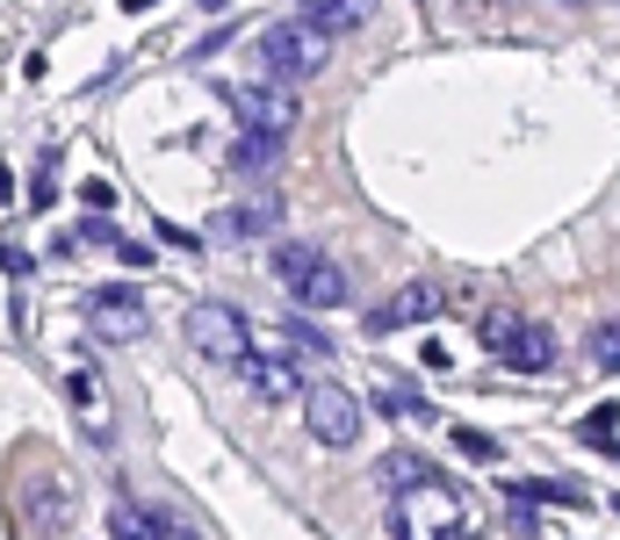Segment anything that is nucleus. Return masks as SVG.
Instances as JSON below:
<instances>
[{
  "instance_id": "9b49d317",
  "label": "nucleus",
  "mask_w": 620,
  "mask_h": 540,
  "mask_svg": "<svg viewBox=\"0 0 620 540\" xmlns=\"http://www.w3.org/2000/svg\"><path fill=\"white\" fill-rule=\"evenodd\" d=\"M238 375H246V390L260 396V404H289V396L304 390V375H296L289 361H275V353H246V361H238Z\"/></svg>"
},
{
  "instance_id": "1a4fd4ad",
  "label": "nucleus",
  "mask_w": 620,
  "mask_h": 540,
  "mask_svg": "<svg viewBox=\"0 0 620 540\" xmlns=\"http://www.w3.org/2000/svg\"><path fill=\"white\" fill-rule=\"evenodd\" d=\"M87 332H95L101 346H130V338H145V296L130 282L87 288Z\"/></svg>"
},
{
  "instance_id": "20e7f679",
  "label": "nucleus",
  "mask_w": 620,
  "mask_h": 540,
  "mask_svg": "<svg viewBox=\"0 0 620 540\" xmlns=\"http://www.w3.org/2000/svg\"><path fill=\"white\" fill-rule=\"evenodd\" d=\"M260 66H267V80H282V87L317 80V72L332 66V37H317L311 22H275L260 37Z\"/></svg>"
},
{
  "instance_id": "4468645a",
  "label": "nucleus",
  "mask_w": 620,
  "mask_h": 540,
  "mask_svg": "<svg viewBox=\"0 0 620 540\" xmlns=\"http://www.w3.org/2000/svg\"><path fill=\"white\" fill-rule=\"evenodd\" d=\"M296 22H311L317 37H354L368 22V0H296Z\"/></svg>"
},
{
  "instance_id": "2f4dec72",
  "label": "nucleus",
  "mask_w": 620,
  "mask_h": 540,
  "mask_svg": "<svg viewBox=\"0 0 620 540\" xmlns=\"http://www.w3.org/2000/svg\"><path fill=\"white\" fill-rule=\"evenodd\" d=\"M203 8H209V14H224V8H232V0H203Z\"/></svg>"
},
{
  "instance_id": "ddd939ff",
  "label": "nucleus",
  "mask_w": 620,
  "mask_h": 540,
  "mask_svg": "<svg viewBox=\"0 0 620 540\" xmlns=\"http://www.w3.org/2000/svg\"><path fill=\"white\" fill-rule=\"evenodd\" d=\"M14 533H22V540H58V533H66V490L37 483V498L14 512Z\"/></svg>"
},
{
  "instance_id": "7c9ffc66",
  "label": "nucleus",
  "mask_w": 620,
  "mask_h": 540,
  "mask_svg": "<svg viewBox=\"0 0 620 540\" xmlns=\"http://www.w3.org/2000/svg\"><path fill=\"white\" fill-rule=\"evenodd\" d=\"M145 8H159V0H124V14H145Z\"/></svg>"
},
{
  "instance_id": "f3484780",
  "label": "nucleus",
  "mask_w": 620,
  "mask_h": 540,
  "mask_svg": "<svg viewBox=\"0 0 620 540\" xmlns=\"http://www.w3.org/2000/svg\"><path fill=\"white\" fill-rule=\"evenodd\" d=\"M578 440H584V446H599V454H620V404L584 411V419H578Z\"/></svg>"
},
{
  "instance_id": "dca6fc26",
  "label": "nucleus",
  "mask_w": 620,
  "mask_h": 540,
  "mask_svg": "<svg viewBox=\"0 0 620 540\" xmlns=\"http://www.w3.org/2000/svg\"><path fill=\"white\" fill-rule=\"evenodd\" d=\"M375 404H383L397 425H419V432H433V425H441V411H433L426 396H412V390H375Z\"/></svg>"
},
{
  "instance_id": "cd10ccee",
  "label": "nucleus",
  "mask_w": 620,
  "mask_h": 540,
  "mask_svg": "<svg viewBox=\"0 0 620 540\" xmlns=\"http://www.w3.org/2000/svg\"><path fill=\"white\" fill-rule=\"evenodd\" d=\"M80 195H87V209H109V203H116V188H109V180H87Z\"/></svg>"
},
{
  "instance_id": "bb28decb",
  "label": "nucleus",
  "mask_w": 620,
  "mask_h": 540,
  "mask_svg": "<svg viewBox=\"0 0 620 540\" xmlns=\"http://www.w3.org/2000/svg\"><path fill=\"white\" fill-rule=\"evenodd\" d=\"M0 267H8V274H29V267H37V259H29L22 245H0Z\"/></svg>"
},
{
  "instance_id": "7ed1b4c3",
  "label": "nucleus",
  "mask_w": 620,
  "mask_h": 540,
  "mask_svg": "<svg viewBox=\"0 0 620 540\" xmlns=\"http://www.w3.org/2000/svg\"><path fill=\"white\" fill-rule=\"evenodd\" d=\"M476 338H483V353H491V361L520 367V375H541V367H555V332H549V324H534V317L491 311V317L476 324Z\"/></svg>"
},
{
  "instance_id": "9d476101",
  "label": "nucleus",
  "mask_w": 620,
  "mask_h": 540,
  "mask_svg": "<svg viewBox=\"0 0 620 540\" xmlns=\"http://www.w3.org/2000/svg\"><path fill=\"white\" fill-rule=\"evenodd\" d=\"M433 311H441V288L404 282V288H390L383 311H368V332H412V324H433Z\"/></svg>"
},
{
  "instance_id": "a878e982",
  "label": "nucleus",
  "mask_w": 620,
  "mask_h": 540,
  "mask_svg": "<svg viewBox=\"0 0 620 540\" xmlns=\"http://www.w3.org/2000/svg\"><path fill=\"white\" fill-rule=\"evenodd\" d=\"M80 238H87V245H124V238H116V224H101V216H87ZM80 238H66V245H80Z\"/></svg>"
},
{
  "instance_id": "393cba45",
  "label": "nucleus",
  "mask_w": 620,
  "mask_h": 540,
  "mask_svg": "<svg viewBox=\"0 0 620 540\" xmlns=\"http://www.w3.org/2000/svg\"><path fill=\"white\" fill-rule=\"evenodd\" d=\"M289 346H311V353H317V361H325V353H332V338H325V332H311V324H304V317H296V324H289Z\"/></svg>"
},
{
  "instance_id": "412c9836",
  "label": "nucleus",
  "mask_w": 620,
  "mask_h": 540,
  "mask_svg": "<svg viewBox=\"0 0 620 540\" xmlns=\"http://www.w3.org/2000/svg\"><path fill=\"white\" fill-rule=\"evenodd\" d=\"M584 353H592V367H607V375H620V317L599 324L592 338H584Z\"/></svg>"
},
{
  "instance_id": "5701e85b",
  "label": "nucleus",
  "mask_w": 620,
  "mask_h": 540,
  "mask_svg": "<svg viewBox=\"0 0 620 540\" xmlns=\"http://www.w3.org/2000/svg\"><path fill=\"white\" fill-rule=\"evenodd\" d=\"M455 446H462L469 461H498V454H505V446H498L491 432H476V425H455Z\"/></svg>"
},
{
  "instance_id": "2eb2a0df",
  "label": "nucleus",
  "mask_w": 620,
  "mask_h": 540,
  "mask_svg": "<svg viewBox=\"0 0 620 540\" xmlns=\"http://www.w3.org/2000/svg\"><path fill=\"white\" fill-rule=\"evenodd\" d=\"M426 475H433V461L419 454V446H397V454H383V461H375V483H383L390 498H404V490H412V483H426Z\"/></svg>"
},
{
  "instance_id": "b1692460",
  "label": "nucleus",
  "mask_w": 620,
  "mask_h": 540,
  "mask_svg": "<svg viewBox=\"0 0 620 540\" xmlns=\"http://www.w3.org/2000/svg\"><path fill=\"white\" fill-rule=\"evenodd\" d=\"M152 527H159V540H203V533H195L180 512H152Z\"/></svg>"
},
{
  "instance_id": "aec40b11",
  "label": "nucleus",
  "mask_w": 620,
  "mask_h": 540,
  "mask_svg": "<svg viewBox=\"0 0 620 540\" xmlns=\"http://www.w3.org/2000/svg\"><path fill=\"white\" fill-rule=\"evenodd\" d=\"M109 533H116V540H159V527H152V512H145V504H138V512H130V504H116V512H109Z\"/></svg>"
},
{
  "instance_id": "6ab92c4d",
  "label": "nucleus",
  "mask_w": 620,
  "mask_h": 540,
  "mask_svg": "<svg viewBox=\"0 0 620 540\" xmlns=\"http://www.w3.org/2000/svg\"><path fill=\"white\" fill-rule=\"evenodd\" d=\"M505 504H520V512L526 504H578V490L570 483H505Z\"/></svg>"
},
{
  "instance_id": "c756f323",
  "label": "nucleus",
  "mask_w": 620,
  "mask_h": 540,
  "mask_svg": "<svg viewBox=\"0 0 620 540\" xmlns=\"http://www.w3.org/2000/svg\"><path fill=\"white\" fill-rule=\"evenodd\" d=\"M14 203V174H8V166H0V209H8Z\"/></svg>"
},
{
  "instance_id": "423d86ee",
  "label": "nucleus",
  "mask_w": 620,
  "mask_h": 540,
  "mask_svg": "<svg viewBox=\"0 0 620 540\" xmlns=\"http://www.w3.org/2000/svg\"><path fill=\"white\" fill-rule=\"evenodd\" d=\"M304 425H311L317 446L346 454V446L361 440V396L339 390V382H311V390H304Z\"/></svg>"
},
{
  "instance_id": "4be33fe9",
  "label": "nucleus",
  "mask_w": 620,
  "mask_h": 540,
  "mask_svg": "<svg viewBox=\"0 0 620 540\" xmlns=\"http://www.w3.org/2000/svg\"><path fill=\"white\" fill-rule=\"evenodd\" d=\"M51 195H58V151H43L37 180H29V209H51Z\"/></svg>"
},
{
  "instance_id": "0eeeda50",
  "label": "nucleus",
  "mask_w": 620,
  "mask_h": 540,
  "mask_svg": "<svg viewBox=\"0 0 620 540\" xmlns=\"http://www.w3.org/2000/svg\"><path fill=\"white\" fill-rule=\"evenodd\" d=\"M232 108H238V130H246V137H275V145L296 130V116H304L296 87H282V80H253V87H238Z\"/></svg>"
},
{
  "instance_id": "39448f33",
  "label": "nucleus",
  "mask_w": 620,
  "mask_h": 540,
  "mask_svg": "<svg viewBox=\"0 0 620 540\" xmlns=\"http://www.w3.org/2000/svg\"><path fill=\"white\" fill-rule=\"evenodd\" d=\"M188 346L203 353V361H224V367H238L253 353V332H246V317L232 311V303H188Z\"/></svg>"
},
{
  "instance_id": "f03ea898",
  "label": "nucleus",
  "mask_w": 620,
  "mask_h": 540,
  "mask_svg": "<svg viewBox=\"0 0 620 540\" xmlns=\"http://www.w3.org/2000/svg\"><path fill=\"white\" fill-rule=\"evenodd\" d=\"M275 274H282V288H289L304 311H339V303L354 296V282L339 274V259H325L304 238H282L275 245Z\"/></svg>"
},
{
  "instance_id": "a211bd4d",
  "label": "nucleus",
  "mask_w": 620,
  "mask_h": 540,
  "mask_svg": "<svg viewBox=\"0 0 620 540\" xmlns=\"http://www.w3.org/2000/svg\"><path fill=\"white\" fill-rule=\"evenodd\" d=\"M275 159H282L275 137H246V130H238V145H232V166H238V174H275Z\"/></svg>"
},
{
  "instance_id": "6e6552de",
  "label": "nucleus",
  "mask_w": 620,
  "mask_h": 540,
  "mask_svg": "<svg viewBox=\"0 0 620 540\" xmlns=\"http://www.w3.org/2000/svg\"><path fill=\"white\" fill-rule=\"evenodd\" d=\"M66 404H72V419H80V432L95 446H116V396H109V382H101V367L87 361V353L66 367Z\"/></svg>"
},
{
  "instance_id": "c85d7f7f",
  "label": "nucleus",
  "mask_w": 620,
  "mask_h": 540,
  "mask_svg": "<svg viewBox=\"0 0 620 540\" xmlns=\"http://www.w3.org/2000/svg\"><path fill=\"white\" fill-rule=\"evenodd\" d=\"M159 238L180 245V253H195V230H188V224H159Z\"/></svg>"
},
{
  "instance_id": "f257e3e1",
  "label": "nucleus",
  "mask_w": 620,
  "mask_h": 540,
  "mask_svg": "<svg viewBox=\"0 0 620 540\" xmlns=\"http://www.w3.org/2000/svg\"><path fill=\"white\" fill-rule=\"evenodd\" d=\"M462 527H469V504L447 475H426L404 498H390V533L397 540H462Z\"/></svg>"
},
{
  "instance_id": "f8f14e48",
  "label": "nucleus",
  "mask_w": 620,
  "mask_h": 540,
  "mask_svg": "<svg viewBox=\"0 0 620 540\" xmlns=\"http://www.w3.org/2000/svg\"><path fill=\"white\" fill-rule=\"evenodd\" d=\"M275 216H282V203H232V209H217V224H209V238H224V245H253V238H267L275 230Z\"/></svg>"
}]
</instances>
